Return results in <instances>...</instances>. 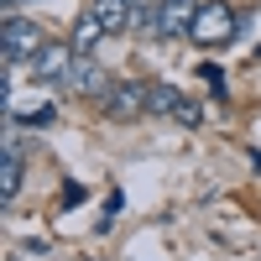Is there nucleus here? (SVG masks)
Instances as JSON below:
<instances>
[{"mask_svg": "<svg viewBox=\"0 0 261 261\" xmlns=\"http://www.w3.org/2000/svg\"><path fill=\"white\" fill-rule=\"evenodd\" d=\"M73 42H47L37 58H32V73H37V84H63L68 79V68H73Z\"/></svg>", "mask_w": 261, "mask_h": 261, "instance_id": "5", "label": "nucleus"}, {"mask_svg": "<svg viewBox=\"0 0 261 261\" xmlns=\"http://www.w3.org/2000/svg\"><path fill=\"white\" fill-rule=\"evenodd\" d=\"M0 6H6V11H16V6H21V0H0Z\"/></svg>", "mask_w": 261, "mask_h": 261, "instance_id": "13", "label": "nucleus"}, {"mask_svg": "<svg viewBox=\"0 0 261 261\" xmlns=\"http://www.w3.org/2000/svg\"><path fill=\"white\" fill-rule=\"evenodd\" d=\"M94 16L105 21V37H125L136 6H130V0H94Z\"/></svg>", "mask_w": 261, "mask_h": 261, "instance_id": "7", "label": "nucleus"}, {"mask_svg": "<svg viewBox=\"0 0 261 261\" xmlns=\"http://www.w3.org/2000/svg\"><path fill=\"white\" fill-rule=\"evenodd\" d=\"M105 37V21L94 16V6L89 11H79L73 16V32H68V42H73V53H94V42Z\"/></svg>", "mask_w": 261, "mask_h": 261, "instance_id": "9", "label": "nucleus"}, {"mask_svg": "<svg viewBox=\"0 0 261 261\" xmlns=\"http://www.w3.org/2000/svg\"><path fill=\"white\" fill-rule=\"evenodd\" d=\"M99 115H105V120H120V125L146 120V84H136V79H115L110 89L99 94Z\"/></svg>", "mask_w": 261, "mask_h": 261, "instance_id": "2", "label": "nucleus"}, {"mask_svg": "<svg viewBox=\"0 0 261 261\" xmlns=\"http://www.w3.org/2000/svg\"><path fill=\"white\" fill-rule=\"evenodd\" d=\"M110 84H115V79L99 68V58H94V53H79V58H73V68H68V79H63V89L79 94V99H99Z\"/></svg>", "mask_w": 261, "mask_h": 261, "instance_id": "4", "label": "nucleus"}, {"mask_svg": "<svg viewBox=\"0 0 261 261\" xmlns=\"http://www.w3.org/2000/svg\"><path fill=\"white\" fill-rule=\"evenodd\" d=\"M53 120H58V110H53V105H42V110H32V115H27V125H32V130H47Z\"/></svg>", "mask_w": 261, "mask_h": 261, "instance_id": "12", "label": "nucleus"}, {"mask_svg": "<svg viewBox=\"0 0 261 261\" xmlns=\"http://www.w3.org/2000/svg\"><path fill=\"white\" fill-rule=\"evenodd\" d=\"M204 0H157V37H188Z\"/></svg>", "mask_w": 261, "mask_h": 261, "instance_id": "6", "label": "nucleus"}, {"mask_svg": "<svg viewBox=\"0 0 261 261\" xmlns=\"http://www.w3.org/2000/svg\"><path fill=\"white\" fill-rule=\"evenodd\" d=\"M178 105H183V89L178 84H146V115H178Z\"/></svg>", "mask_w": 261, "mask_h": 261, "instance_id": "10", "label": "nucleus"}, {"mask_svg": "<svg viewBox=\"0 0 261 261\" xmlns=\"http://www.w3.org/2000/svg\"><path fill=\"white\" fill-rule=\"evenodd\" d=\"M235 32H241V16H235L230 0H204L199 16H193V32H188V37L199 42V47H230Z\"/></svg>", "mask_w": 261, "mask_h": 261, "instance_id": "1", "label": "nucleus"}, {"mask_svg": "<svg viewBox=\"0 0 261 261\" xmlns=\"http://www.w3.org/2000/svg\"><path fill=\"white\" fill-rule=\"evenodd\" d=\"M130 6H146V0H130Z\"/></svg>", "mask_w": 261, "mask_h": 261, "instance_id": "14", "label": "nucleus"}, {"mask_svg": "<svg viewBox=\"0 0 261 261\" xmlns=\"http://www.w3.org/2000/svg\"><path fill=\"white\" fill-rule=\"evenodd\" d=\"M172 120H178V125H188V130H199V125H204V105L183 99V105H178V115H172Z\"/></svg>", "mask_w": 261, "mask_h": 261, "instance_id": "11", "label": "nucleus"}, {"mask_svg": "<svg viewBox=\"0 0 261 261\" xmlns=\"http://www.w3.org/2000/svg\"><path fill=\"white\" fill-rule=\"evenodd\" d=\"M16 193H21V151L6 136V157H0V204H16Z\"/></svg>", "mask_w": 261, "mask_h": 261, "instance_id": "8", "label": "nucleus"}, {"mask_svg": "<svg viewBox=\"0 0 261 261\" xmlns=\"http://www.w3.org/2000/svg\"><path fill=\"white\" fill-rule=\"evenodd\" d=\"M42 47H47V37H42L37 21L6 11V27H0V58H6V63H21V58H37Z\"/></svg>", "mask_w": 261, "mask_h": 261, "instance_id": "3", "label": "nucleus"}]
</instances>
